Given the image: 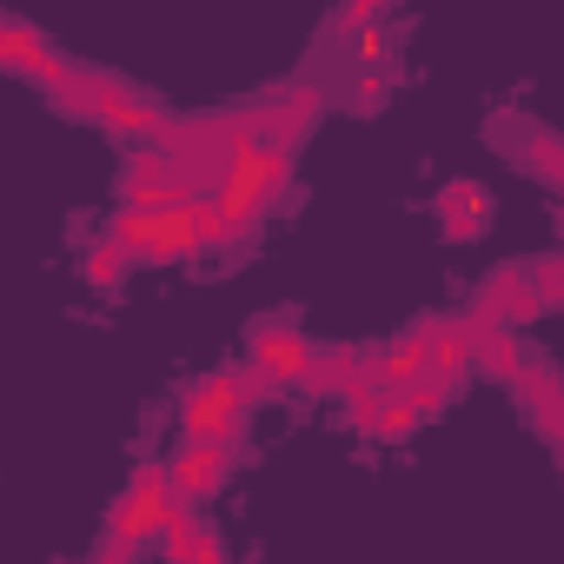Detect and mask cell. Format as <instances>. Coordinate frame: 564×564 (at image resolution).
I'll return each instance as SVG.
<instances>
[{"label":"cell","mask_w":564,"mask_h":564,"mask_svg":"<svg viewBox=\"0 0 564 564\" xmlns=\"http://www.w3.org/2000/svg\"><path fill=\"white\" fill-rule=\"evenodd\" d=\"M432 219H438V232H445L452 246H471V239H485V226H491V193H485L478 180H445V186L432 193Z\"/></svg>","instance_id":"cell-11"},{"label":"cell","mask_w":564,"mask_h":564,"mask_svg":"<svg viewBox=\"0 0 564 564\" xmlns=\"http://www.w3.org/2000/svg\"><path fill=\"white\" fill-rule=\"evenodd\" d=\"M272 399H286V392H279V386H272L265 372H252V366H239V412L252 419V412H259V405H272Z\"/></svg>","instance_id":"cell-21"},{"label":"cell","mask_w":564,"mask_h":564,"mask_svg":"<svg viewBox=\"0 0 564 564\" xmlns=\"http://www.w3.org/2000/svg\"><path fill=\"white\" fill-rule=\"evenodd\" d=\"M246 458V438H206V445H180L173 458H166V491H173V505H186V511H199L226 478H232V465Z\"/></svg>","instance_id":"cell-6"},{"label":"cell","mask_w":564,"mask_h":564,"mask_svg":"<svg viewBox=\"0 0 564 564\" xmlns=\"http://www.w3.org/2000/svg\"><path fill=\"white\" fill-rule=\"evenodd\" d=\"M313 359H319V346L300 333V326H286V319H259L252 333H246V366L252 372H265L279 392H300V379L313 372Z\"/></svg>","instance_id":"cell-8"},{"label":"cell","mask_w":564,"mask_h":564,"mask_svg":"<svg viewBox=\"0 0 564 564\" xmlns=\"http://www.w3.org/2000/svg\"><path fill=\"white\" fill-rule=\"evenodd\" d=\"M87 564H140V557H133V551H113V544H100V551H94Z\"/></svg>","instance_id":"cell-24"},{"label":"cell","mask_w":564,"mask_h":564,"mask_svg":"<svg viewBox=\"0 0 564 564\" xmlns=\"http://www.w3.org/2000/svg\"><path fill=\"white\" fill-rule=\"evenodd\" d=\"M511 399L524 405V419L538 425V438L557 452V445H564V379L551 372V359H544V352H531V359L518 366V379H511Z\"/></svg>","instance_id":"cell-10"},{"label":"cell","mask_w":564,"mask_h":564,"mask_svg":"<svg viewBox=\"0 0 564 564\" xmlns=\"http://www.w3.org/2000/svg\"><path fill=\"white\" fill-rule=\"evenodd\" d=\"M166 511H173V491H166V465H160V458H147V465L127 478V491L113 498L100 544H113V551H133V557H140V544H147V538H160Z\"/></svg>","instance_id":"cell-3"},{"label":"cell","mask_w":564,"mask_h":564,"mask_svg":"<svg viewBox=\"0 0 564 564\" xmlns=\"http://www.w3.org/2000/svg\"><path fill=\"white\" fill-rule=\"evenodd\" d=\"M127 272H133V259H127V246H113L107 232H94V239L80 246V279H87L94 293H120Z\"/></svg>","instance_id":"cell-15"},{"label":"cell","mask_w":564,"mask_h":564,"mask_svg":"<svg viewBox=\"0 0 564 564\" xmlns=\"http://www.w3.org/2000/svg\"><path fill=\"white\" fill-rule=\"evenodd\" d=\"M0 74H21V80H34L47 100L67 87V74H74V54H61L34 21H14V14H0Z\"/></svg>","instance_id":"cell-7"},{"label":"cell","mask_w":564,"mask_h":564,"mask_svg":"<svg viewBox=\"0 0 564 564\" xmlns=\"http://www.w3.org/2000/svg\"><path fill=\"white\" fill-rule=\"evenodd\" d=\"M346 405V425L359 432V438H372V445H399V438H412L419 432V419H412V405L399 399V392H352V399H339Z\"/></svg>","instance_id":"cell-12"},{"label":"cell","mask_w":564,"mask_h":564,"mask_svg":"<svg viewBox=\"0 0 564 564\" xmlns=\"http://www.w3.org/2000/svg\"><path fill=\"white\" fill-rule=\"evenodd\" d=\"M392 87H399V67H359V80H352V100L372 113V107H379Z\"/></svg>","instance_id":"cell-20"},{"label":"cell","mask_w":564,"mask_h":564,"mask_svg":"<svg viewBox=\"0 0 564 564\" xmlns=\"http://www.w3.org/2000/svg\"><path fill=\"white\" fill-rule=\"evenodd\" d=\"M193 564H232V557H226V544H219V538L206 531V538H199V557H193Z\"/></svg>","instance_id":"cell-23"},{"label":"cell","mask_w":564,"mask_h":564,"mask_svg":"<svg viewBox=\"0 0 564 564\" xmlns=\"http://www.w3.org/2000/svg\"><path fill=\"white\" fill-rule=\"evenodd\" d=\"M252 107H259V147L300 153V140H306V133L319 127V113H326V94H319L313 80H286V87L259 94Z\"/></svg>","instance_id":"cell-9"},{"label":"cell","mask_w":564,"mask_h":564,"mask_svg":"<svg viewBox=\"0 0 564 564\" xmlns=\"http://www.w3.org/2000/svg\"><path fill=\"white\" fill-rule=\"evenodd\" d=\"M54 107H61V113H74V120L107 127L113 140H133V147H153V133L166 127L160 94L133 87V80H127V74H113V67H87V61H74V74H67V87L54 94Z\"/></svg>","instance_id":"cell-1"},{"label":"cell","mask_w":564,"mask_h":564,"mask_svg":"<svg viewBox=\"0 0 564 564\" xmlns=\"http://www.w3.org/2000/svg\"><path fill=\"white\" fill-rule=\"evenodd\" d=\"M458 392H465L458 379H432V372H425V379H412V386H405L399 399H405V405H412V419L425 425V419H438V412H445V405H452Z\"/></svg>","instance_id":"cell-19"},{"label":"cell","mask_w":564,"mask_h":564,"mask_svg":"<svg viewBox=\"0 0 564 564\" xmlns=\"http://www.w3.org/2000/svg\"><path fill=\"white\" fill-rule=\"evenodd\" d=\"M180 445H206V438H246V412H239V366L206 372L199 386L180 392Z\"/></svg>","instance_id":"cell-4"},{"label":"cell","mask_w":564,"mask_h":564,"mask_svg":"<svg viewBox=\"0 0 564 564\" xmlns=\"http://www.w3.org/2000/svg\"><path fill=\"white\" fill-rule=\"evenodd\" d=\"M524 359H531V346H524L518 333H491V339L471 346V372H485V379H498V386H511Z\"/></svg>","instance_id":"cell-16"},{"label":"cell","mask_w":564,"mask_h":564,"mask_svg":"<svg viewBox=\"0 0 564 564\" xmlns=\"http://www.w3.org/2000/svg\"><path fill=\"white\" fill-rule=\"evenodd\" d=\"M366 372H372V346H319L300 392L306 399H352V392H366Z\"/></svg>","instance_id":"cell-13"},{"label":"cell","mask_w":564,"mask_h":564,"mask_svg":"<svg viewBox=\"0 0 564 564\" xmlns=\"http://www.w3.org/2000/svg\"><path fill=\"white\" fill-rule=\"evenodd\" d=\"M485 140L505 147L538 186H564V140H557V127H544V120H531V113H518V107H498V113L485 120Z\"/></svg>","instance_id":"cell-5"},{"label":"cell","mask_w":564,"mask_h":564,"mask_svg":"<svg viewBox=\"0 0 564 564\" xmlns=\"http://www.w3.org/2000/svg\"><path fill=\"white\" fill-rule=\"evenodd\" d=\"M518 272H524V286H531V300H538L544 313L564 300V259H557V252H538V259H524Z\"/></svg>","instance_id":"cell-18"},{"label":"cell","mask_w":564,"mask_h":564,"mask_svg":"<svg viewBox=\"0 0 564 564\" xmlns=\"http://www.w3.org/2000/svg\"><path fill=\"white\" fill-rule=\"evenodd\" d=\"M392 8H379V0H352V8H339L333 14V34H366V28H379Z\"/></svg>","instance_id":"cell-22"},{"label":"cell","mask_w":564,"mask_h":564,"mask_svg":"<svg viewBox=\"0 0 564 564\" xmlns=\"http://www.w3.org/2000/svg\"><path fill=\"white\" fill-rule=\"evenodd\" d=\"M213 524L199 518V511H186V505H173L166 511V524H160V551H166V564H193L199 557V538H206Z\"/></svg>","instance_id":"cell-17"},{"label":"cell","mask_w":564,"mask_h":564,"mask_svg":"<svg viewBox=\"0 0 564 564\" xmlns=\"http://www.w3.org/2000/svg\"><path fill=\"white\" fill-rule=\"evenodd\" d=\"M293 186V153H272V147H246L226 160L219 186H213V213L239 219V226H259V213Z\"/></svg>","instance_id":"cell-2"},{"label":"cell","mask_w":564,"mask_h":564,"mask_svg":"<svg viewBox=\"0 0 564 564\" xmlns=\"http://www.w3.org/2000/svg\"><path fill=\"white\" fill-rule=\"evenodd\" d=\"M425 333H432V326L419 319L412 333L372 346V372H366V386H372V392H405L412 379H425Z\"/></svg>","instance_id":"cell-14"}]
</instances>
